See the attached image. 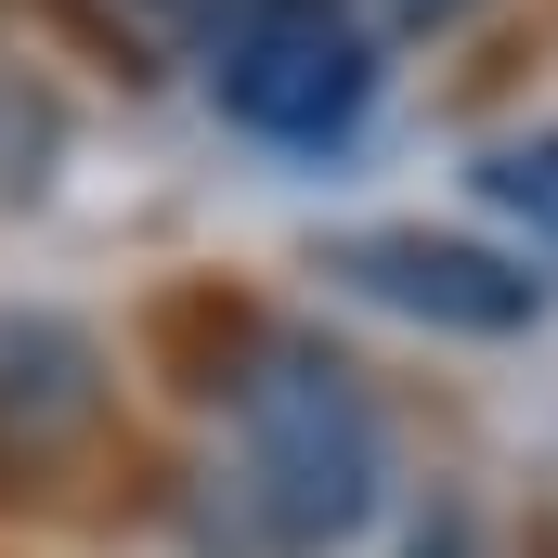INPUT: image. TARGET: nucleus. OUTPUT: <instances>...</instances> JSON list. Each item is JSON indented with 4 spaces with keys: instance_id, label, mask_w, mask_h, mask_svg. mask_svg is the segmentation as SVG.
<instances>
[{
    "instance_id": "nucleus-1",
    "label": "nucleus",
    "mask_w": 558,
    "mask_h": 558,
    "mask_svg": "<svg viewBox=\"0 0 558 558\" xmlns=\"http://www.w3.org/2000/svg\"><path fill=\"white\" fill-rule=\"evenodd\" d=\"M208 481H195V546L221 558H338L364 546L403 494V454H390V403L377 377L325 338V325H286L247 312L221 377H208Z\"/></svg>"
},
{
    "instance_id": "nucleus-2",
    "label": "nucleus",
    "mask_w": 558,
    "mask_h": 558,
    "mask_svg": "<svg viewBox=\"0 0 558 558\" xmlns=\"http://www.w3.org/2000/svg\"><path fill=\"white\" fill-rule=\"evenodd\" d=\"M195 78H208V105L260 156H351L364 118H377V92H390L377 26L351 0H234L208 26Z\"/></svg>"
},
{
    "instance_id": "nucleus-3",
    "label": "nucleus",
    "mask_w": 558,
    "mask_h": 558,
    "mask_svg": "<svg viewBox=\"0 0 558 558\" xmlns=\"http://www.w3.org/2000/svg\"><path fill=\"white\" fill-rule=\"evenodd\" d=\"M325 286L428 325V338H533L546 325V274L520 247H481V234H441V221H364V234H325Z\"/></svg>"
},
{
    "instance_id": "nucleus-4",
    "label": "nucleus",
    "mask_w": 558,
    "mask_h": 558,
    "mask_svg": "<svg viewBox=\"0 0 558 558\" xmlns=\"http://www.w3.org/2000/svg\"><path fill=\"white\" fill-rule=\"evenodd\" d=\"M92 416H105V351L65 312H0V481L65 454Z\"/></svg>"
},
{
    "instance_id": "nucleus-5",
    "label": "nucleus",
    "mask_w": 558,
    "mask_h": 558,
    "mask_svg": "<svg viewBox=\"0 0 558 558\" xmlns=\"http://www.w3.org/2000/svg\"><path fill=\"white\" fill-rule=\"evenodd\" d=\"M468 195H481V221H507L520 260H546V274H558V131L481 143V156H468Z\"/></svg>"
},
{
    "instance_id": "nucleus-6",
    "label": "nucleus",
    "mask_w": 558,
    "mask_h": 558,
    "mask_svg": "<svg viewBox=\"0 0 558 558\" xmlns=\"http://www.w3.org/2000/svg\"><path fill=\"white\" fill-rule=\"evenodd\" d=\"M78 13H92L118 52H143V65H195V52H208V26H221L234 0H78Z\"/></svg>"
},
{
    "instance_id": "nucleus-7",
    "label": "nucleus",
    "mask_w": 558,
    "mask_h": 558,
    "mask_svg": "<svg viewBox=\"0 0 558 558\" xmlns=\"http://www.w3.org/2000/svg\"><path fill=\"white\" fill-rule=\"evenodd\" d=\"M390 13H403V26H454L468 0H390Z\"/></svg>"
}]
</instances>
